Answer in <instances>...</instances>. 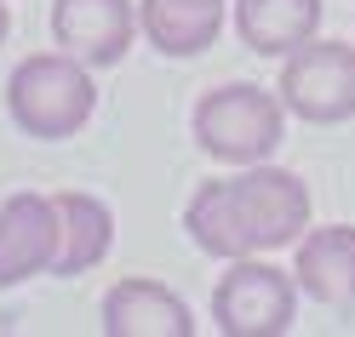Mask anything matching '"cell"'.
<instances>
[{
  "label": "cell",
  "mask_w": 355,
  "mask_h": 337,
  "mask_svg": "<svg viewBox=\"0 0 355 337\" xmlns=\"http://www.w3.org/2000/svg\"><path fill=\"white\" fill-rule=\"evenodd\" d=\"M184 229H189V240L201 246L207 257H224V263L247 257V246H241V235H235V217H230L224 177H212V183H201V189L189 194V206H184Z\"/></svg>",
  "instance_id": "obj_13"
},
{
  "label": "cell",
  "mask_w": 355,
  "mask_h": 337,
  "mask_svg": "<svg viewBox=\"0 0 355 337\" xmlns=\"http://www.w3.org/2000/svg\"><path fill=\"white\" fill-rule=\"evenodd\" d=\"M189 131L201 143V154H212V161L258 166L286 138V103H281V92H263L252 80H230V86H212V92L195 98Z\"/></svg>",
  "instance_id": "obj_2"
},
{
  "label": "cell",
  "mask_w": 355,
  "mask_h": 337,
  "mask_svg": "<svg viewBox=\"0 0 355 337\" xmlns=\"http://www.w3.org/2000/svg\"><path fill=\"white\" fill-rule=\"evenodd\" d=\"M58 206V257H52V275H86V268H98L109 257V246H115V212L103 206L98 194L86 189H58L52 194Z\"/></svg>",
  "instance_id": "obj_10"
},
{
  "label": "cell",
  "mask_w": 355,
  "mask_h": 337,
  "mask_svg": "<svg viewBox=\"0 0 355 337\" xmlns=\"http://www.w3.org/2000/svg\"><path fill=\"white\" fill-rule=\"evenodd\" d=\"M6 35H12V12H6V0H0V46H6Z\"/></svg>",
  "instance_id": "obj_14"
},
{
  "label": "cell",
  "mask_w": 355,
  "mask_h": 337,
  "mask_svg": "<svg viewBox=\"0 0 355 337\" xmlns=\"http://www.w3.org/2000/svg\"><path fill=\"white\" fill-rule=\"evenodd\" d=\"M103 331L109 337H195V314L161 280H115L103 291Z\"/></svg>",
  "instance_id": "obj_9"
},
{
  "label": "cell",
  "mask_w": 355,
  "mask_h": 337,
  "mask_svg": "<svg viewBox=\"0 0 355 337\" xmlns=\"http://www.w3.org/2000/svg\"><path fill=\"white\" fill-rule=\"evenodd\" d=\"M298 320V280L263 257H235L212 286V326L224 337H281Z\"/></svg>",
  "instance_id": "obj_4"
},
{
  "label": "cell",
  "mask_w": 355,
  "mask_h": 337,
  "mask_svg": "<svg viewBox=\"0 0 355 337\" xmlns=\"http://www.w3.org/2000/svg\"><path fill=\"white\" fill-rule=\"evenodd\" d=\"M98 109V86L92 69L75 57V52H35L12 69L6 80V115L24 138L40 143H58V138H75V131L92 120Z\"/></svg>",
  "instance_id": "obj_1"
},
{
  "label": "cell",
  "mask_w": 355,
  "mask_h": 337,
  "mask_svg": "<svg viewBox=\"0 0 355 337\" xmlns=\"http://www.w3.org/2000/svg\"><path fill=\"white\" fill-rule=\"evenodd\" d=\"M293 280L309 303L321 309H355V223H327L304 229Z\"/></svg>",
  "instance_id": "obj_8"
},
{
  "label": "cell",
  "mask_w": 355,
  "mask_h": 337,
  "mask_svg": "<svg viewBox=\"0 0 355 337\" xmlns=\"http://www.w3.org/2000/svg\"><path fill=\"white\" fill-rule=\"evenodd\" d=\"M235 29L258 57H286L321 29V0H235Z\"/></svg>",
  "instance_id": "obj_12"
},
{
  "label": "cell",
  "mask_w": 355,
  "mask_h": 337,
  "mask_svg": "<svg viewBox=\"0 0 355 337\" xmlns=\"http://www.w3.org/2000/svg\"><path fill=\"white\" fill-rule=\"evenodd\" d=\"M224 194H230V217L247 257L275 252V246H298L309 229V189L286 166H270V161L241 166L235 177H224Z\"/></svg>",
  "instance_id": "obj_3"
},
{
  "label": "cell",
  "mask_w": 355,
  "mask_h": 337,
  "mask_svg": "<svg viewBox=\"0 0 355 337\" xmlns=\"http://www.w3.org/2000/svg\"><path fill=\"white\" fill-rule=\"evenodd\" d=\"M275 92L286 115L304 126H338L355 115V46L349 40H304L298 52L281 57Z\"/></svg>",
  "instance_id": "obj_5"
},
{
  "label": "cell",
  "mask_w": 355,
  "mask_h": 337,
  "mask_svg": "<svg viewBox=\"0 0 355 337\" xmlns=\"http://www.w3.org/2000/svg\"><path fill=\"white\" fill-rule=\"evenodd\" d=\"M58 257V206L52 194L17 189L0 200V291L29 280V275H52Z\"/></svg>",
  "instance_id": "obj_7"
},
{
  "label": "cell",
  "mask_w": 355,
  "mask_h": 337,
  "mask_svg": "<svg viewBox=\"0 0 355 337\" xmlns=\"http://www.w3.org/2000/svg\"><path fill=\"white\" fill-rule=\"evenodd\" d=\"M138 0H52V35L86 69H115L138 35Z\"/></svg>",
  "instance_id": "obj_6"
},
{
  "label": "cell",
  "mask_w": 355,
  "mask_h": 337,
  "mask_svg": "<svg viewBox=\"0 0 355 337\" xmlns=\"http://www.w3.org/2000/svg\"><path fill=\"white\" fill-rule=\"evenodd\" d=\"M138 24L161 57H201L218 46L224 0H138Z\"/></svg>",
  "instance_id": "obj_11"
}]
</instances>
